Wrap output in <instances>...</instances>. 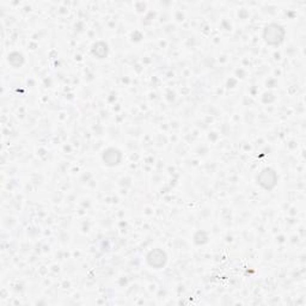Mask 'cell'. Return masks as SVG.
Here are the masks:
<instances>
[{"label": "cell", "mask_w": 306, "mask_h": 306, "mask_svg": "<svg viewBox=\"0 0 306 306\" xmlns=\"http://www.w3.org/2000/svg\"><path fill=\"white\" fill-rule=\"evenodd\" d=\"M263 37H265V41L267 45L278 46L284 41L285 30L281 25L273 23V24L266 26L265 31H263Z\"/></svg>", "instance_id": "cell-1"}, {"label": "cell", "mask_w": 306, "mask_h": 306, "mask_svg": "<svg viewBox=\"0 0 306 306\" xmlns=\"http://www.w3.org/2000/svg\"><path fill=\"white\" fill-rule=\"evenodd\" d=\"M257 183L263 189L272 190L275 188L276 183H278V175H276L275 171L271 169V167H266L257 176Z\"/></svg>", "instance_id": "cell-2"}, {"label": "cell", "mask_w": 306, "mask_h": 306, "mask_svg": "<svg viewBox=\"0 0 306 306\" xmlns=\"http://www.w3.org/2000/svg\"><path fill=\"white\" fill-rule=\"evenodd\" d=\"M146 261L149 263V266L153 267L154 269H160L165 266V263L167 261L166 254L160 249H154L152 251L149 252L147 255Z\"/></svg>", "instance_id": "cell-3"}, {"label": "cell", "mask_w": 306, "mask_h": 306, "mask_svg": "<svg viewBox=\"0 0 306 306\" xmlns=\"http://www.w3.org/2000/svg\"><path fill=\"white\" fill-rule=\"evenodd\" d=\"M122 154L116 149H108L103 153V162L108 166H115L121 162Z\"/></svg>", "instance_id": "cell-4"}, {"label": "cell", "mask_w": 306, "mask_h": 306, "mask_svg": "<svg viewBox=\"0 0 306 306\" xmlns=\"http://www.w3.org/2000/svg\"><path fill=\"white\" fill-rule=\"evenodd\" d=\"M23 62H24V58H23V55L21 54V53H12V54L9 55V64L13 66L15 68H18L21 67V66L23 65Z\"/></svg>", "instance_id": "cell-5"}]
</instances>
